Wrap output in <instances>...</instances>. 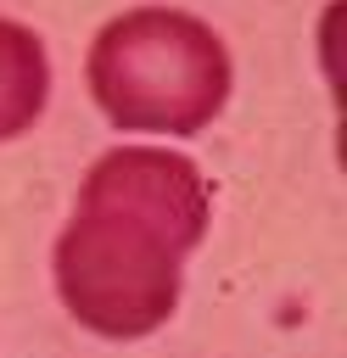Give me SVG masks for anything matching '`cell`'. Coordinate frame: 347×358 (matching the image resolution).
<instances>
[{
    "label": "cell",
    "instance_id": "1",
    "mask_svg": "<svg viewBox=\"0 0 347 358\" xmlns=\"http://www.w3.org/2000/svg\"><path fill=\"white\" fill-rule=\"evenodd\" d=\"M213 213L190 157L162 145L106 151L78 190V213L56 241V291L67 313L112 341L151 336L179 308L185 252Z\"/></svg>",
    "mask_w": 347,
    "mask_h": 358
},
{
    "label": "cell",
    "instance_id": "2",
    "mask_svg": "<svg viewBox=\"0 0 347 358\" xmlns=\"http://www.w3.org/2000/svg\"><path fill=\"white\" fill-rule=\"evenodd\" d=\"M90 95L129 134H201L229 101L224 39L174 6H134L90 45Z\"/></svg>",
    "mask_w": 347,
    "mask_h": 358
},
{
    "label": "cell",
    "instance_id": "3",
    "mask_svg": "<svg viewBox=\"0 0 347 358\" xmlns=\"http://www.w3.org/2000/svg\"><path fill=\"white\" fill-rule=\"evenodd\" d=\"M50 95V62L34 28L0 17V140H17L39 123Z\"/></svg>",
    "mask_w": 347,
    "mask_h": 358
}]
</instances>
